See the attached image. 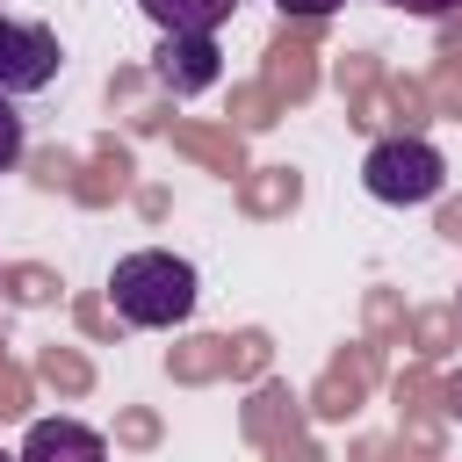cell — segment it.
I'll return each instance as SVG.
<instances>
[{
  "label": "cell",
  "instance_id": "6da1fadb",
  "mask_svg": "<svg viewBox=\"0 0 462 462\" xmlns=\"http://www.w3.org/2000/svg\"><path fill=\"white\" fill-rule=\"evenodd\" d=\"M195 296H202L195 267H188L180 253H159V245L123 253L116 274H108V303H116V318H123V325H144V332L188 325V318H195Z\"/></svg>",
  "mask_w": 462,
  "mask_h": 462
},
{
  "label": "cell",
  "instance_id": "7a4b0ae2",
  "mask_svg": "<svg viewBox=\"0 0 462 462\" xmlns=\"http://www.w3.org/2000/svg\"><path fill=\"white\" fill-rule=\"evenodd\" d=\"M361 188L375 202H390V209H419V202H433L448 188V159L426 137H383L361 159Z\"/></svg>",
  "mask_w": 462,
  "mask_h": 462
},
{
  "label": "cell",
  "instance_id": "3957f363",
  "mask_svg": "<svg viewBox=\"0 0 462 462\" xmlns=\"http://www.w3.org/2000/svg\"><path fill=\"white\" fill-rule=\"evenodd\" d=\"M58 65H65L58 36L43 22H22V14L0 7V94H14V101L22 94H43L58 79Z\"/></svg>",
  "mask_w": 462,
  "mask_h": 462
},
{
  "label": "cell",
  "instance_id": "277c9868",
  "mask_svg": "<svg viewBox=\"0 0 462 462\" xmlns=\"http://www.w3.org/2000/svg\"><path fill=\"white\" fill-rule=\"evenodd\" d=\"M152 79L173 94V101H188V94H209L217 79H224V51H217V36H159V51H152Z\"/></svg>",
  "mask_w": 462,
  "mask_h": 462
},
{
  "label": "cell",
  "instance_id": "5b68a950",
  "mask_svg": "<svg viewBox=\"0 0 462 462\" xmlns=\"http://www.w3.org/2000/svg\"><path fill=\"white\" fill-rule=\"evenodd\" d=\"M22 462H108V440L79 419H36L22 433Z\"/></svg>",
  "mask_w": 462,
  "mask_h": 462
},
{
  "label": "cell",
  "instance_id": "8992f818",
  "mask_svg": "<svg viewBox=\"0 0 462 462\" xmlns=\"http://www.w3.org/2000/svg\"><path fill=\"white\" fill-rule=\"evenodd\" d=\"M137 7L159 22V36H180V29H188V36H217L238 0H137Z\"/></svg>",
  "mask_w": 462,
  "mask_h": 462
},
{
  "label": "cell",
  "instance_id": "52a82bcc",
  "mask_svg": "<svg viewBox=\"0 0 462 462\" xmlns=\"http://www.w3.org/2000/svg\"><path fill=\"white\" fill-rule=\"evenodd\" d=\"M22 144H29V123H22V108H14V94H0V173L22 166Z\"/></svg>",
  "mask_w": 462,
  "mask_h": 462
},
{
  "label": "cell",
  "instance_id": "ba28073f",
  "mask_svg": "<svg viewBox=\"0 0 462 462\" xmlns=\"http://www.w3.org/2000/svg\"><path fill=\"white\" fill-rule=\"evenodd\" d=\"M282 14H296V22H325V14H339L346 0H274Z\"/></svg>",
  "mask_w": 462,
  "mask_h": 462
},
{
  "label": "cell",
  "instance_id": "9c48e42d",
  "mask_svg": "<svg viewBox=\"0 0 462 462\" xmlns=\"http://www.w3.org/2000/svg\"><path fill=\"white\" fill-rule=\"evenodd\" d=\"M383 7H397V14H455L462 0H383Z\"/></svg>",
  "mask_w": 462,
  "mask_h": 462
},
{
  "label": "cell",
  "instance_id": "30bf717a",
  "mask_svg": "<svg viewBox=\"0 0 462 462\" xmlns=\"http://www.w3.org/2000/svg\"><path fill=\"white\" fill-rule=\"evenodd\" d=\"M0 462H22V455H0Z\"/></svg>",
  "mask_w": 462,
  "mask_h": 462
}]
</instances>
